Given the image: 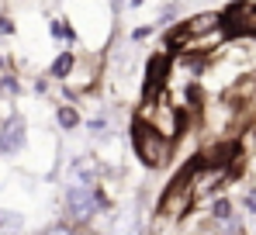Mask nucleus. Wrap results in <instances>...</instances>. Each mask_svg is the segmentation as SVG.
I'll list each match as a JSON object with an SVG mask.
<instances>
[{
	"label": "nucleus",
	"instance_id": "20e7f679",
	"mask_svg": "<svg viewBox=\"0 0 256 235\" xmlns=\"http://www.w3.org/2000/svg\"><path fill=\"white\" fill-rule=\"evenodd\" d=\"M208 211H212V225H214V228H222L225 222H232V218L239 214V204H236V197L218 194L212 204H208Z\"/></svg>",
	"mask_w": 256,
	"mask_h": 235
},
{
	"label": "nucleus",
	"instance_id": "6e6552de",
	"mask_svg": "<svg viewBox=\"0 0 256 235\" xmlns=\"http://www.w3.org/2000/svg\"><path fill=\"white\" fill-rule=\"evenodd\" d=\"M176 14H180V0H166L163 7H160V14H156V21L152 24H176Z\"/></svg>",
	"mask_w": 256,
	"mask_h": 235
},
{
	"label": "nucleus",
	"instance_id": "f257e3e1",
	"mask_svg": "<svg viewBox=\"0 0 256 235\" xmlns=\"http://www.w3.org/2000/svg\"><path fill=\"white\" fill-rule=\"evenodd\" d=\"M128 146H132V152L135 159L149 170V173H156V170H166L176 156V142L166 138L163 132H156L149 121H142V118H132V128H128Z\"/></svg>",
	"mask_w": 256,
	"mask_h": 235
},
{
	"label": "nucleus",
	"instance_id": "7ed1b4c3",
	"mask_svg": "<svg viewBox=\"0 0 256 235\" xmlns=\"http://www.w3.org/2000/svg\"><path fill=\"white\" fill-rule=\"evenodd\" d=\"M28 146V124L21 114H7L0 121V152L4 156H18Z\"/></svg>",
	"mask_w": 256,
	"mask_h": 235
},
{
	"label": "nucleus",
	"instance_id": "f8f14e48",
	"mask_svg": "<svg viewBox=\"0 0 256 235\" xmlns=\"http://www.w3.org/2000/svg\"><path fill=\"white\" fill-rule=\"evenodd\" d=\"M0 35H14V21L10 18H0Z\"/></svg>",
	"mask_w": 256,
	"mask_h": 235
},
{
	"label": "nucleus",
	"instance_id": "4468645a",
	"mask_svg": "<svg viewBox=\"0 0 256 235\" xmlns=\"http://www.w3.org/2000/svg\"><path fill=\"white\" fill-rule=\"evenodd\" d=\"M142 4H146V0H128V7H142Z\"/></svg>",
	"mask_w": 256,
	"mask_h": 235
},
{
	"label": "nucleus",
	"instance_id": "2eb2a0df",
	"mask_svg": "<svg viewBox=\"0 0 256 235\" xmlns=\"http://www.w3.org/2000/svg\"><path fill=\"white\" fill-rule=\"evenodd\" d=\"M80 235H100V232H80Z\"/></svg>",
	"mask_w": 256,
	"mask_h": 235
},
{
	"label": "nucleus",
	"instance_id": "423d86ee",
	"mask_svg": "<svg viewBox=\"0 0 256 235\" xmlns=\"http://www.w3.org/2000/svg\"><path fill=\"white\" fill-rule=\"evenodd\" d=\"M56 124H59L62 132H76V128L84 124V118H80V111H76L73 104H59V108H56Z\"/></svg>",
	"mask_w": 256,
	"mask_h": 235
},
{
	"label": "nucleus",
	"instance_id": "9b49d317",
	"mask_svg": "<svg viewBox=\"0 0 256 235\" xmlns=\"http://www.w3.org/2000/svg\"><path fill=\"white\" fill-rule=\"evenodd\" d=\"M38 235H76V228H73V225H66V222H59V225H48V228H42Z\"/></svg>",
	"mask_w": 256,
	"mask_h": 235
},
{
	"label": "nucleus",
	"instance_id": "39448f33",
	"mask_svg": "<svg viewBox=\"0 0 256 235\" xmlns=\"http://www.w3.org/2000/svg\"><path fill=\"white\" fill-rule=\"evenodd\" d=\"M73 70H76V52H70V48H62L56 59H52V66H48V76L59 80V83H66V80L73 76Z\"/></svg>",
	"mask_w": 256,
	"mask_h": 235
},
{
	"label": "nucleus",
	"instance_id": "9d476101",
	"mask_svg": "<svg viewBox=\"0 0 256 235\" xmlns=\"http://www.w3.org/2000/svg\"><path fill=\"white\" fill-rule=\"evenodd\" d=\"M152 32H156V24H135L132 28V45H138V42H146V38H152Z\"/></svg>",
	"mask_w": 256,
	"mask_h": 235
},
{
	"label": "nucleus",
	"instance_id": "1a4fd4ad",
	"mask_svg": "<svg viewBox=\"0 0 256 235\" xmlns=\"http://www.w3.org/2000/svg\"><path fill=\"white\" fill-rule=\"evenodd\" d=\"M236 204H239V211H242L246 218H256V187L253 190H242V194L236 197Z\"/></svg>",
	"mask_w": 256,
	"mask_h": 235
},
{
	"label": "nucleus",
	"instance_id": "ddd939ff",
	"mask_svg": "<svg viewBox=\"0 0 256 235\" xmlns=\"http://www.w3.org/2000/svg\"><path fill=\"white\" fill-rule=\"evenodd\" d=\"M125 7H128V0H111V10H114V18H118Z\"/></svg>",
	"mask_w": 256,
	"mask_h": 235
},
{
	"label": "nucleus",
	"instance_id": "0eeeda50",
	"mask_svg": "<svg viewBox=\"0 0 256 235\" xmlns=\"http://www.w3.org/2000/svg\"><path fill=\"white\" fill-rule=\"evenodd\" d=\"M48 32H52V38H59V42H76L80 38L76 28L70 24V18H56V21L48 24Z\"/></svg>",
	"mask_w": 256,
	"mask_h": 235
},
{
	"label": "nucleus",
	"instance_id": "f03ea898",
	"mask_svg": "<svg viewBox=\"0 0 256 235\" xmlns=\"http://www.w3.org/2000/svg\"><path fill=\"white\" fill-rule=\"evenodd\" d=\"M62 211H66V225L80 228V225H94L97 214L114 211V197L104 184L97 187H84V184H66L62 190Z\"/></svg>",
	"mask_w": 256,
	"mask_h": 235
}]
</instances>
